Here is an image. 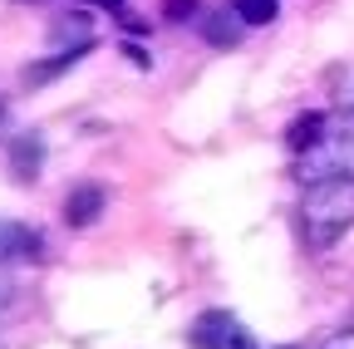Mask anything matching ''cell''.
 I'll return each instance as SVG.
<instances>
[{
  "instance_id": "1",
  "label": "cell",
  "mask_w": 354,
  "mask_h": 349,
  "mask_svg": "<svg viewBox=\"0 0 354 349\" xmlns=\"http://www.w3.org/2000/svg\"><path fill=\"white\" fill-rule=\"evenodd\" d=\"M349 227H354V182H349V178L310 182L305 197H300V232H305V246L330 251Z\"/></svg>"
},
{
  "instance_id": "2",
  "label": "cell",
  "mask_w": 354,
  "mask_h": 349,
  "mask_svg": "<svg viewBox=\"0 0 354 349\" xmlns=\"http://www.w3.org/2000/svg\"><path fill=\"white\" fill-rule=\"evenodd\" d=\"M295 178L300 187L310 182H330V178H349L354 182V128H325V138L315 148L295 153Z\"/></svg>"
},
{
  "instance_id": "3",
  "label": "cell",
  "mask_w": 354,
  "mask_h": 349,
  "mask_svg": "<svg viewBox=\"0 0 354 349\" xmlns=\"http://www.w3.org/2000/svg\"><path fill=\"white\" fill-rule=\"evenodd\" d=\"M192 349H261L232 310H202L192 320Z\"/></svg>"
},
{
  "instance_id": "4",
  "label": "cell",
  "mask_w": 354,
  "mask_h": 349,
  "mask_svg": "<svg viewBox=\"0 0 354 349\" xmlns=\"http://www.w3.org/2000/svg\"><path fill=\"white\" fill-rule=\"evenodd\" d=\"M39 256H44V236L35 227H20V222L0 216V266H10V261H39Z\"/></svg>"
},
{
  "instance_id": "5",
  "label": "cell",
  "mask_w": 354,
  "mask_h": 349,
  "mask_svg": "<svg viewBox=\"0 0 354 349\" xmlns=\"http://www.w3.org/2000/svg\"><path fill=\"white\" fill-rule=\"evenodd\" d=\"M6 162H10V178H15V182H35V178H39V167H44V138H39V133H20V138H10Z\"/></svg>"
},
{
  "instance_id": "6",
  "label": "cell",
  "mask_w": 354,
  "mask_h": 349,
  "mask_svg": "<svg viewBox=\"0 0 354 349\" xmlns=\"http://www.w3.org/2000/svg\"><path fill=\"white\" fill-rule=\"evenodd\" d=\"M99 211H104V187H94V182H84L64 197V222L69 227H88Z\"/></svg>"
},
{
  "instance_id": "7",
  "label": "cell",
  "mask_w": 354,
  "mask_h": 349,
  "mask_svg": "<svg viewBox=\"0 0 354 349\" xmlns=\"http://www.w3.org/2000/svg\"><path fill=\"white\" fill-rule=\"evenodd\" d=\"M50 39H55V50H88L94 45V30H88V20L84 15H64V20H55L50 25Z\"/></svg>"
},
{
  "instance_id": "8",
  "label": "cell",
  "mask_w": 354,
  "mask_h": 349,
  "mask_svg": "<svg viewBox=\"0 0 354 349\" xmlns=\"http://www.w3.org/2000/svg\"><path fill=\"white\" fill-rule=\"evenodd\" d=\"M325 113H300L290 128H286V143H290V153H305V148H315L320 138H325Z\"/></svg>"
},
{
  "instance_id": "9",
  "label": "cell",
  "mask_w": 354,
  "mask_h": 349,
  "mask_svg": "<svg viewBox=\"0 0 354 349\" xmlns=\"http://www.w3.org/2000/svg\"><path fill=\"white\" fill-rule=\"evenodd\" d=\"M232 15H236L246 30H256V25H276L281 0H232Z\"/></svg>"
},
{
  "instance_id": "10",
  "label": "cell",
  "mask_w": 354,
  "mask_h": 349,
  "mask_svg": "<svg viewBox=\"0 0 354 349\" xmlns=\"http://www.w3.org/2000/svg\"><path fill=\"white\" fill-rule=\"evenodd\" d=\"M79 59H84V50H55V55H50V64H35V69H25V84H50L55 74L74 69Z\"/></svg>"
},
{
  "instance_id": "11",
  "label": "cell",
  "mask_w": 354,
  "mask_h": 349,
  "mask_svg": "<svg viewBox=\"0 0 354 349\" xmlns=\"http://www.w3.org/2000/svg\"><path fill=\"white\" fill-rule=\"evenodd\" d=\"M221 20H227V15H212V25H207V39H212L216 50H221V45H236V39H241V20H236V25H221Z\"/></svg>"
},
{
  "instance_id": "12",
  "label": "cell",
  "mask_w": 354,
  "mask_h": 349,
  "mask_svg": "<svg viewBox=\"0 0 354 349\" xmlns=\"http://www.w3.org/2000/svg\"><path fill=\"white\" fill-rule=\"evenodd\" d=\"M335 104H339L344 113H354V64L335 74Z\"/></svg>"
},
{
  "instance_id": "13",
  "label": "cell",
  "mask_w": 354,
  "mask_h": 349,
  "mask_svg": "<svg viewBox=\"0 0 354 349\" xmlns=\"http://www.w3.org/2000/svg\"><path fill=\"white\" fill-rule=\"evenodd\" d=\"M192 10H197V0H167V20H183Z\"/></svg>"
},
{
  "instance_id": "14",
  "label": "cell",
  "mask_w": 354,
  "mask_h": 349,
  "mask_svg": "<svg viewBox=\"0 0 354 349\" xmlns=\"http://www.w3.org/2000/svg\"><path fill=\"white\" fill-rule=\"evenodd\" d=\"M15 300V281L6 276V271H0V310H6V305Z\"/></svg>"
},
{
  "instance_id": "15",
  "label": "cell",
  "mask_w": 354,
  "mask_h": 349,
  "mask_svg": "<svg viewBox=\"0 0 354 349\" xmlns=\"http://www.w3.org/2000/svg\"><path fill=\"white\" fill-rule=\"evenodd\" d=\"M84 6H99V10H123V0H84Z\"/></svg>"
}]
</instances>
